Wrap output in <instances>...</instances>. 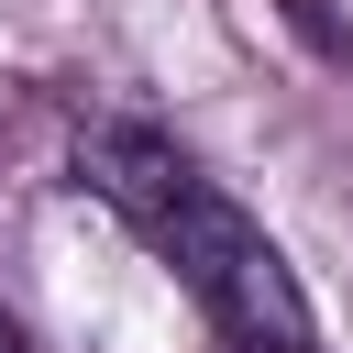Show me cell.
<instances>
[{
    "label": "cell",
    "instance_id": "obj_1",
    "mask_svg": "<svg viewBox=\"0 0 353 353\" xmlns=\"http://www.w3.org/2000/svg\"><path fill=\"white\" fill-rule=\"evenodd\" d=\"M77 176L143 232L154 265H176V287L210 309L221 342L243 353H309V298L287 276V254L265 243V221L199 176V154H176L154 121H99L77 143Z\"/></svg>",
    "mask_w": 353,
    "mask_h": 353
},
{
    "label": "cell",
    "instance_id": "obj_2",
    "mask_svg": "<svg viewBox=\"0 0 353 353\" xmlns=\"http://www.w3.org/2000/svg\"><path fill=\"white\" fill-rule=\"evenodd\" d=\"M0 353H33V342H22V320H11V309H0Z\"/></svg>",
    "mask_w": 353,
    "mask_h": 353
},
{
    "label": "cell",
    "instance_id": "obj_3",
    "mask_svg": "<svg viewBox=\"0 0 353 353\" xmlns=\"http://www.w3.org/2000/svg\"><path fill=\"white\" fill-rule=\"evenodd\" d=\"M221 353H243V342H221Z\"/></svg>",
    "mask_w": 353,
    "mask_h": 353
}]
</instances>
